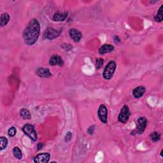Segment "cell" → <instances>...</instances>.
Listing matches in <instances>:
<instances>
[{"label":"cell","mask_w":163,"mask_h":163,"mask_svg":"<svg viewBox=\"0 0 163 163\" xmlns=\"http://www.w3.org/2000/svg\"><path fill=\"white\" fill-rule=\"evenodd\" d=\"M40 24L36 19H32L26 26L23 32L24 42L28 45H32L36 43L40 33Z\"/></svg>","instance_id":"cell-1"},{"label":"cell","mask_w":163,"mask_h":163,"mask_svg":"<svg viewBox=\"0 0 163 163\" xmlns=\"http://www.w3.org/2000/svg\"><path fill=\"white\" fill-rule=\"evenodd\" d=\"M117 68L116 62L114 61H110L107 64L103 73V77L105 80H110L114 75Z\"/></svg>","instance_id":"cell-2"},{"label":"cell","mask_w":163,"mask_h":163,"mask_svg":"<svg viewBox=\"0 0 163 163\" xmlns=\"http://www.w3.org/2000/svg\"><path fill=\"white\" fill-rule=\"evenodd\" d=\"M147 126V120L144 117L138 118L136 122V129L132 132V135L142 134L145 131Z\"/></svg>","instance_id":"cell-3"},{"label":"cell","mask_w":163,"mask_h":163,"mask_svg":"<svg viewBox=\"0 0 163 163\" xmlns=\"http://www.w3.org/2000/svg\"><path fill=\"white\" fill-rule=\"evenodd\" d=\"M23 131L24 134L26 135L33 142H36L37 140V134L34 126L32 125L29 124L24 125L23 127Z\"/></svg>","instance_id":"cell-4"},{"label":"cell","mask_w":163,"mask_h":163,"mask_svg":"<svg viewBox=\"0 0 163 163\" xmlns=\"http://www.w3.org/2000/svg\"><path fill=\"white\" fill-rule=\"evenodd\" d=\"M130 115H131V112H130L128 106L126 105H124L118 117V121L121 123L126 124L128 121Z\"/></svg>","instance_id":"cell-5"},{"label":"cell","mask_w":163,"mask_h":163,"mask_svg":"<svg viewBox=\"0 0 163 163\" xmlns=\"http://www.w3.org/2000/svg\"><path fill=\"white\" fill-rule=\"evenodd\" d=\"M60 31H58L52 28H48L43 33V38L52 40L57 38L60 35Z\"/></svg>","instance_id":"cell-6"},{"label":"cell","mask_w":163,"mask_h":163,"mask_svg":"<svg viewBox=\"0 0 163 163\" xmlns=\"http://www.w3.org/2000/svg\"><path fill=\"white\" fill-rule=\"evenodd\" d=\"M97 115L101 122L106 124L108 122V110L105 105H101L97 110Z\"/></svg>","instance_id":"cell-7"},{"label":"cell","mask_w":163,"mask_h":163,"mask_svg":"<svg viewBox=\"0 0 163 163\" xmlns=\"http://www.w3.org/2000/svg\"><path fill=\"white\" fill-rule=\"evenodd\" d=\"M50 159V154L47 152H43L37 154L34 158V162L36 163H47Z\"/></svg>","instance_id":"cell-8"},{"label":"cell","mask_w":163,"mask_h":163,"mask_svg":"<svg viewBox=\"0 0 163 163\" xmlns=\"http://www.w3.org/2000/svg\"><path fill=\"white\" fill-rule=\"evenodd\" d=\"M69 35L71 37V38L75 41V42H79L80 40L82 38V32L77 29H71L69 31Z\"/></svg>","instance_id":"cell-9"},{"label":"cell","mask_w":163,"mask_h":163,"mask_svg":"<svg viewBox=\"0 0 163 163\" xmlns=\"http://www.w3.org/2000/svg\"><path fill=\"white\" fill-rule=\"evenodd\" d=\"M49 64L51 66L58 65V66H62L64 65V61L59 55H54L50 58L49 60Z\"/></svg>","instance_id":"cell-10"},{"label":"cell","mask_w":163,"mask_h":163,"mask_svg":"<svg viewBox=\"0 0 163 163\" xmlns=\"http://www.w3.org/2000/svg\"><path fill=\"white\" fill-rule=\"evenodd\" d=\"M36 73L38 77L41 78H49L52 76V73L49 68H40L36 70Z\"/></svg>","instance_id":"cell-11"},{"label":"cell","mask_w":163,"mask_h":163,"mask_svg":"<svg viewBox=\"0 0 163 163\" xmlns=\"http://www.w3.org/2000/svg\"><path fill=\"white\" fill-rule=\"evenodd\" d=\"M145 91H146V89L144 86H139L133 90V95L135 98L139 99L144 95Z\"/></svg>","instance_id":"cell-12"},{"label":"cell","mask_w":163,"mask_h":163,"mask_svg":"<svg viewBox=\"0 0 163 163\" xmlns=\"http://www.w3.org/2000/svg\"><path fill=\"white\" fill-rule=\"evenodd\" d=\"M114 50V47L110 44H105L102 45L99 49V54L101 55H103L106 53L112 52Z\"/></svg>","instance_id":"cell-13"},{"label":"cell","mask_w":163,"mask_h":163,"mask_svg":"<svg viewBox=\"0 0 163 163\" xmlns=\"http://www.w3.org/2000/svg\"><path fill=\"white\" fill-rule=\"evenodd\" d=\"M68 17V13L64 12V13H56L54 15L52 19L54 21L56 22H62L66 20Z\"/></svg>","instance_id":"cell-14"},{"label":"cell","mask_w":163,"mask_h":163,"mask_svg":"<svg viewBox=\"0 0 163 163\" xmlns=\"http://www.w3.org/2000/svg\"><path fill=\"white\" fill-rule=\"evenodd\" d=\"M10 17L8 14L3 13L2 14L1 17H0V26L1 27L5 26L10 21Z\"/></svg>","instance_id":"cell-15"},{"label":"cell","mask_w":163,"mask_h":163,"mask_svg":"<svg viewBox=\"0 0 163 163\" xmlns=\"http://www.w3.org/2000/svg\"><path fill=\"white\" fill-rule=\"evenodd\" d=\"M20 115L25 120H29L31 118V114L27 108H22L20 110Z\"/></svg>","instance_id":"cell-16"},{"label":"cell","mask_w":163,"mask_h":163,"mask_svg":"<svg viewBox=\"0 0 163 163\" xmlns=\"http://www.w3.org/2000/svg\"><path fill=\"white\" fill-rule=\"evenodd\" d=\"M13 154L15 158L17 159H21L23 158V153L21 150L18 147H15L13 149Z\"/></svg>","instance_id":"cell-17"},{"label":"cell","mask_w":163,"mask_h":163,"mask_svg":"<svg viewBox=\"0 0 163 163\" xmlns=\"http://www.w3.org/2000/svg\"><path fill=\"white\" fill-rule=\"evenodd\" d=\"M8 144V142L7 138L6 137L2 136L0 138V150H3L4 149H5L7 147Z\"/></svg>","instance_id":"cell-18"},{"label":"cell","mask_w":163,"mask_h":163,"mask_svg":"<svg viewBox=\"0 0 163 163\" xmlns=\"http://www.w3.org/2000/svg\"><path fill=\"white\" fill-rule=\"evenodd\" d=\"M154 19L157 23H161L162 21V5L160 6L157 14L154 17Z\"/></svg>","instance_id":"cell-19"},{"label":"cell","mask_w":163,"mask_h":163,"mask_svg":"<svg viewBox=\"0 0 163 163\" xmlns=\"http://www.w3.org/2000/svg\"><path fill=\"white\" fill-rule=\"evenodd\" d=\"M160 138H161V135L158 132L154 131L150 135V139H152V141H153L154 142H158Z\"/></svg>","instance_id":"cell-20"},{"label":"cell","mask_w":163,"mask_h":163,"mask_svg":"<svg viewBox=\"0 0 163 163\" xmlns=\"http://www.w3.org/2000/svg\"><path fill=\"white\" fill-rule=\"evenodd\" d=\"M104 64V59L102 58H97L96 60V68L97 70H100Z\"/></svg>","instance_id":"cell-21"},{"label":"cell","mask_w":163,"mask_h":163,"mask_svg":"<svg viewBox=\"0 0 163 163\" xmlns=\"http://www.w3.org/2000/svg\"><path fill=\"white\" fill-rule=\"evenodd\" d=\"M17 133V129L15 127H11L8 131V136L10 137H14Z\"/></svg>","instance_id":"cell-22"},{"label":"cell","mask_w":163,"mask_h":163,"mask_svg":"<svg viewBox=\"0 0 163 163\" xmlns=\"http://www.w3.org/2000/svg\"><path fill=\"white\" fill-rule=\"evenodd\" d=\"M71 138H72V133L70 131L67 132L66 135H65V142H69L71 139Z\"/></svg>","instance_id":"cell-23"},{"label":"cell","mask_w":163,"mask_h":163,"mask_svg":"<svg viewBox=\"0 0 163 163\" xmlns=\"http://www.w3.org/2000/svg\"><path fill=\"white\" fill-rule=\"evenodd\" d=\"M94 126H91L88 130V132L89 135H92L93 133H94Z\"/></svg>","instance_id":"cell-24"},{"label":"cell","mask_w":163,"mask_h":163,"mask_svg":"<svg viewBox=\"0 0 163 163\" xmlns=\"http://www.w3.org/2000/svg\"><path fill=\"white\" fill-rule=\"evenodd\" d=\"M43 143H39L38 144V146H37V148H38L37 150H40L43 148Z\"/></svg>","instance_id":"cell-25"}]
</instances>
